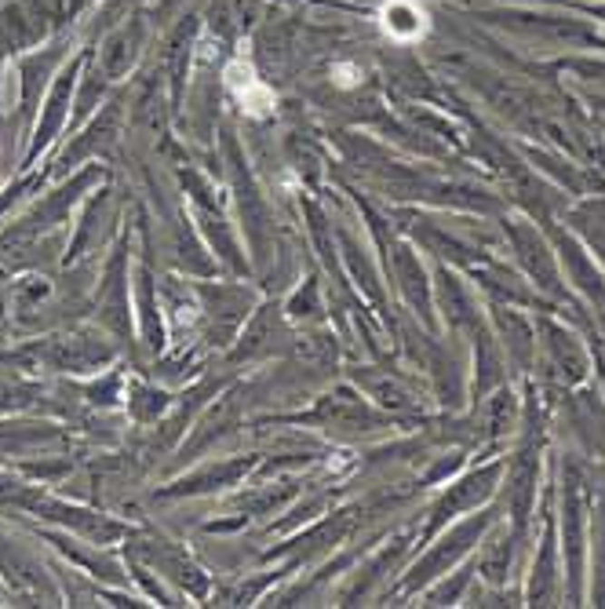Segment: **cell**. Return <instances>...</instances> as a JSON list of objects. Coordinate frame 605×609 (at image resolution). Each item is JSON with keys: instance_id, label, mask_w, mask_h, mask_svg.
<instances>
[{"instance_id": "2", "label": "cell", "mask_w": 605, "mask_h": 609, "mask_svg": "<svg viewBox=\"0 0 605 609\" xmlns=\"http://www.w3.org/2000/svg\"><path fill=\"white\" fill-rule=\"evenodd\" d=\"M380 26H383V34L391 41L412 45V41H420L427 34V15H423V8L416 5V0H387L383 12H380Z\"/></svg>"}, {"instance_id": "1", "label": "cell", "mask_w": 605, "mask_h": 609, "mask_svg": "<svg viewBox=\"0 0 605 609\" xmlns=\"http://www.w3.org/2000/svg\"><path fill=\"white\" fill-rule=\"evenodd\" d=\"M223 81H226V92L233 95V103L248 114V117H273V106H277V95L273 88L255 74L252 63L244 59H233L226 70H223Z\"/></svg>"}, {"instance_id": "3", "label": "cell", "mask_w": 605, "mask_h": 609, "mask_svg": "<svg viewBox=\"0 0 605 609\" xmlns=\"http://www.w3.org/2000/svg\"><path fill=\"white\" fill-rule=\"evenodd\" d=\"M332 85H340V88H354V85H362V70L351 66V63H336V66H332Z\"/></svg>"}]
</instances>
